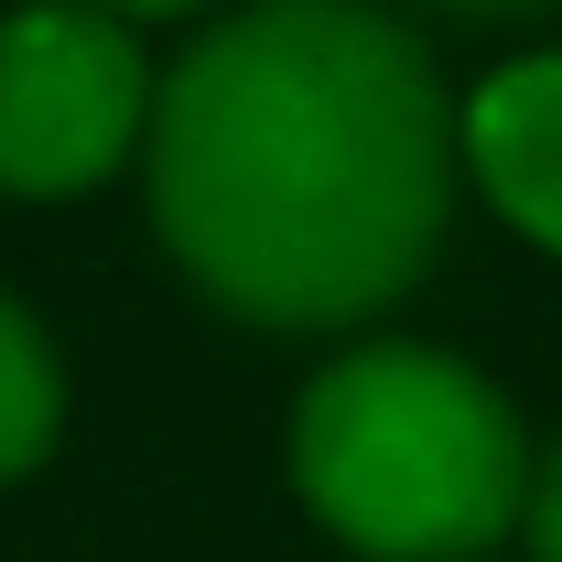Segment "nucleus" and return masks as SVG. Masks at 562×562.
<instances>
[{"instance_id":"nucleus-1","label":"nucleus","mask_w":562,"mask_h":562,"mask_svg":"<svg viewBox=\"0 0 562 562\" xmlns=\"http://www.w3.org/2000/svg\"><path fill=\"white\" fill-rule=\"evenodd\" d=\"M454 206L432 55L368 0H249L151 98V216L249 325L379 314Z\"/></svg>"},{"instance_id":"nucleus-7","label":"nucleus","mask_w":562,"mask_h":562,"mask_svg":"<svg viewBox=\"0 0 562 562\" xmlns=\"http://www.w3.org/2000/svg\"><path fill=\"white\" fill-rule=\"evenodd\" d=\"M432 11H552V0H432Z\"/></svg>"},{"instance_id":"nucleus-3","label":"nucleus","mask_w":562,"mask_h":562,"mask_svg":"<svg viewBox=\"0 0 562 562\" xmlns=\"http://www.w3.org/2000/svg\"><path fill=\"white\" fill-rule=\"evenodd\" d=\"M151 131V66L98 0L0 11V195H87Z\"/></svg>"},{"instance_id":"nucleus-5","label":"nucleus","mask_w":562,"mask_h":562,"mask_svg":"<svg viewBox=\"0 0 562 562\" xmlns=\"http://www.w3.org/2000/svg\"><path fill=\"white\" fill-rule=\"evenodd\" d=\"M55 422H66V379H55V347H44V325H33V314L0 292V476L44 465Z\"/></svg>"},{"instance_id":"nucleus-6","label":"nucleus","mask_w":562,"mask_h":562,"mask_svg":"<svg viewBox=\"0 0 562 562\" xmlns=\"http://www.w3.org/2000/svg\"><path fill=\"white\" fill-rule=\"evenodd\" d=\"M519 530H530V552L562 562V443L530 465V508H519Z\"/></svg>"},{"instance_id":"nucleus-4","label":"nucleus","mask_w":562,"mask_h":562,"mask_svg":"<svg viewBox=\"0 0 562 562\" xmlns=\"http://www.w3.org/2000/svg\"><path fill=\"white\" fill-rule=\"evenodd\" d=\"M454 151H465V173L487 184V206L508 216L519 238L562 249V55L497 66L487 87L454 109Z\"/></svg>"},{"instance_id":"nucleus-8","label":"nucleus","mask_w":562,"mask_h":562,"mask_svg":"<svg viewBox=\"0 0 562 562\" xmlns=\"http://www.w3.org/2000/svg\"><path fill=\"white\" fill-rule=\"evenodd\" d=\"M98 11H195V0H98Z\"/></svg>"},{"instance_id":"nucleus-2","label":"nucleus","mask_w":562,"mask_h":562,"mask_svg":"<svg viewBox=\"0 0 562 562\" xmlns=\"http://www.w3.org/2000/svg\"><path fill=\"white\" fill-rule=\"evenodd\" d=\"M292 487L368 562H465L530 508V443L465 357L357 347L292 401Z\"/></svg>"}]
</instances>
